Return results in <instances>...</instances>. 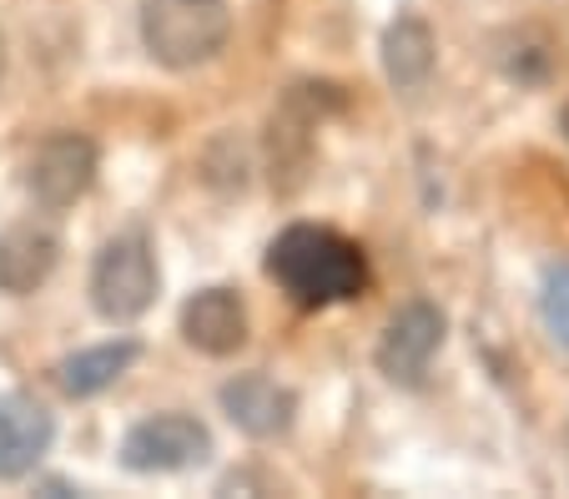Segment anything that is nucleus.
I'll list each match as a JSON object with an SVG mask.
<instances>
[{
    "instance_id": "obj_1",
    "label": "nucleus",
    "mask_w": 569,
    "mask_h": 499,
    "mask_svg": "<svg viewBox=\"0 0 569 499\" xmlns=\"http://www.w3.org/2000/svg\"><path fill=\"white\" fill-rule=\"evenodd\" d=\"M268 278L308 313L353 303L368 293V258L353 238L322 222H292L268 242Z\"/></svg>"
},
{
    "instance_id": "obj_2",
    "label": "nucleus",
    "mask_w": 569,
    "mask_h": 499,
    "mask_svg": "<svg viewBox=\"0 0 569 499\" xmlns=\"http://www.w3.org/2000/svg\"><path fill=\"white\" fill-rule=\"evenodd\" d=\"M227 36H232L227 0H141V41L167 71L217 61Z\"/></svg>"
},
{
    "instance_id": "obj_3",
    "label": "nucleus",
    "mask_w": 569,
    "mask_h": 499,
    "mask_svg": "<svg viewBox=\"0 0 569 499\" xmlns=\"http://www.w3.org/2000/svg\"><path fill=\"white\" fill-rule=\"evenodd\" d=\"M161 288V268L151 238L141 228H127L117 238L101 242L97 262H91V303L107 323H137Z\"/></svg>"
},
{
    "instance_id": "obj_4",
    "label": "nucleus",
    "mask_w": 569,
    "mask_h": 499,
    "mask_svg": "<svg viewBox=\"0 0 569 499\" xmlns=\"http://www.w3.org/2000/svg\"><path fill=\"white\" fill-rule=\"evenodd\" d=\"M207 455H212V429L197 413H151L121 439V465L131 475H182L207 465Z\"/></svg>"
},
{
    "instance_id": "obj_5",
    "label": "nucleus",
    "mask_w": 569,
    "mask_h": 499,
    "mask_svg": "<svg viewBox=\"0 0 569 499\" xmlns=\"http://www.w3.org/2000/svg\"><path fill=\"white\" fill-rule=\"evenodd\" d=\"M443 333H449V318H443L439 303L429 298H409L393 318L383 323V338H378V373L398 389H419L429 379V363L439 359Z\"/></svg>"
},
{
    "instance_id": "obj_6",
    "label": "nucleus",
    "mask_w": 569,
    "mask_h": 499,
    "mask_svg": "<svg viewBox=\"0 0 569 499\" xmlns=\"http://www.w3.org/2000/svg\"><path fill=\"white\" fill-rule=\"evenodd\" d=\"M97 167H101L97 141L81 137V131H56V137H46L41 147H36L31 167H26V187H31L36 207L66 212V207H76L91 192Z\"/></svg>"
},
{
    "instance_id": "obj_7",
    "label": "nucleus",
    "mask_w": 569,
    "mask_h": 499,
    "mask_svg": "<svg viewBox=\"0 0 569 499\" xmlns=\"http://www.w3.org/2000/svg\"><path fill=\"white\" fill-rule=\"evenodd\" d=\"M222 413L232 419V429H242L248 439H282L298 419V393L288 383L268 379V373H237L222 383Z\"/></svg>"
},
{
    "instance_id": "obj_8",
    "label": "nucleus",
    "mask_w": 569,
    "mask_h": 499,
    "mask_svg": "<svg viewBox=\"0 0 569 499\" xmlns=\"http://www.w3.org/2000/svg\"><path fill=\"white\" fill-rule=\"evenodd\" d=\"M182 338L187 348L207 353V359H232L248 343V303L232 288H197L182 303Z\"/></svg>"
},
{
    "instance_id": "obj_9",
    "label": "nucleus",
    "mask_w": 569,
    "mask_h": 499,
    "mask_svg": "<svg viewBox=\"0 0 569 499\" xmlns=\"http://www.w3.org/2000/svg\"><path fill=\"white\" fill-rule=\"evenodd\" d=\"M56 439V419L36 393L16 389L0 399V479H26Z\"/></svg>"
},
{
    "instance_id": "obj_10",
    "label": "nucleus",
    "mask_w": 569,
    "mask_h": 499,
    "mask_svg": "<svg viewBox=\"0 0 569 499\" xmlns=\"http://www.w3.org/2000/svg\"><path fill=\"white\" fill-rule=\"evenodd\" d=\"M56 252H61V238L46 222H16L11 232H0V293H36L51 278Z\"/></svg>"
},
{
    "instance_id": "obj_11",
    "label": "nucleus",
    "mask_w": 569,
    "mask_h": 499,
    "mask_svg": "<svg viewBox=\"0 0 569 499\" xmlns=\"http://www.w3.org/2000/svg\"><path fill=\"white\" fill-rule=\"evenodd\" d=\"M137 359H141L137 338H111V343L81 348V353L56 363V383H61L66 399H97V393H107Z\"/></svg>"
},
{
    "instance_id": "obj_12",
    "label": "nucleus",
    "mask_w": 569,
    "mask_h": 499,
    "mask_svg": "<svg viewBox=\"0 0 569 499\" xmlns=\"http://www.w3.org/2000/svg\"><path fill=\"white\" fill-rule=\"evenodd\" d=\"M433 31L419 21V16H398L383 31V77L393 81L398 91H419L423 81L433 77Z\"/></svg>"
},
{
    "instance_id": "obj_13",
    "label": "nucleus",
    "mask_w": 569,
    "mask_h": 499,
    "mask_svg": "<svg viewBox=\"0 0 569 499\" xmlns=\"http://www.w3.org/2000/svg\"><path fill=\"white\" fill-rule=\"evenodd\" d=\"M539 318L555 333V343L569 348V262L545 272V288H539Z\"/></svg>"
},
{
    "instance_id": "obj_14",
    "label": "nucleus",
    "mask_w": 569,
    "mask_h": 499,
    "mask_svg": "<svg viewBox=\"0 0 569 499\" xmlns=\"http://www.w3.org/2000/svg\"><path fill=\"white\" fill-rule=\"evenodd\" d=\"M559 131H565V141H569V101H565V111H559Z\"/></svg>"
},
{
    "instance_id": "obj_15",
    "label": "nucleus",
    "mask_w": 569,
    "mask_h": 499,
    "mask_svg": "<svg viewBox=\"0 0 569 499\" xmlns=\"http://www.w3.org/2000/svg\"><path fill=\"white\" fill-rule=\"evenodd\" d=\"M0 77H6V36H0Z\"/></svg>"
}]
</instances>
